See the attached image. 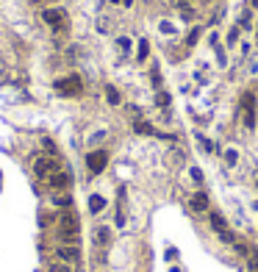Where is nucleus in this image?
Returning <instances> with one entry per match:
<instances>
[{"label": "nucleus", "instance_id": "nucleus-1", "mask_svg": "<svg viewBox=\"0 0 258 272\" xmlns=\"http://www.w3.org/2000/svg\"><path fill=\"white\" fill-rule=\"evenodd\" d=\"M78 230H81V222H78L75 214H72V211L61 214V220H58V236H61V242L75 244L78 242Z\"/></svg>", "mask_w": 258, "mask_h": 272}, {"label": "nucleus", "instance_id": "nucleus-2", "mask_svg": "<svg viewBox=\"0 0 258 272\" xmlns=\"http://www.w3.org/2000/svg\"><path fill=\"white\" fill-rule=\"evenodd\" d=\"M53 86H56V92L61 94V98H78V94L84 92V81H81V75H64Z\"/></svg>", "mask_w": 258, "mask_h": 272}, {"label": "nucleus", "instance_id": "nucleus-3", "mask_svg": "<svg viewBox=\"0 0 258 272\" xmlns=\"http://www.w3.org/2000/svg\"><path fill=\"white\" fill-rule=\"evenodd\" d=\"M58 169H61V164H58L56 156H39V159H33V175L42 178V181H47L53 172H58Z\"/></svg>", "mask_w": 258, "mask_h": 272}, {"label": "nucleus", "instance_id": "nucleus-4", "mask_svg": "<svg viewBox=\"0 0 258 272\" xmlns=\"http://www.w3.org/2000/svg\"><path fill=\"white\" fill-rule=\"evenodd\" d=\"M42 20H45V25H50L56 33H64L67 31V11L64 9H45L42 11Z\"/></svg>", "mask_w": 258, "mask_h": 272}, {"label": "nucleus", "instance_id": "nucleus-5", "mask_svg": "<svg viewBox=\"0 0 258 272\" xmlns=\"http://www.w3.org/2000/svg\"><path fill=\"white\" fill-rule=\"evenodd\" d=\"M47 186H50L53 192H67V189L72 186V172L61 167L58 172H53L50 178H47Z\"/></svg>", "mask_w": 258, "mask_h": 272}, {"label": "nucleus", "instance_id": "nucleus-6", "mask_svg": "<svg viewBox=\"0 0 258 272\" xmlns=\"http://www.w3.org/2000/svg\"><path fill=\"white\" fill-rule=\"evenodd\" d=\"M108 164V153L106 150H92L86 156V169H89V175H100Z\"/></svg>", "mask_w": 258, "mask_h": 272}, {"label": "nucleus", "instance_id": "nucleus-7", "mask_svg": "<svg viewBox=\"0 0 258 272\" xmlns=\"http://www.w3.org/2000/svg\"><path fill=\"white\" fill-rule=\"evenodd\" d=\"M56 258L64 264H78L81 261V250L78 244H61V247H56Z\"/></svg>", "mask_w": 258, "mask_h": 272}, {"label": "nucleus", "instance_id": "nucleus-8", "mask_svg": "<svg viewBox=\"0 0 258 272\" xmlns=\"http://www.w3.org/2000/svg\"><path fill=\"white\" fill-rule=\"evenodd\" d=\"M189 206H192L194 211H208V195L206 192H194L192 200H189Z\"/></svg>", "mask_w": 258, "mask_h": 272}, {"label": "nucleus", "instance_id": "nucleus-9", "mask_svg": "<svg viewBox=\"0 0 258 272\" xmlns=\"http://www.w3.org/2000/svg\"><path fill=\"white\" fill-rule=\"evenodd\" d=\"M208 222H211V228L216 230L220 236H225L228 234V222L222 220V214H216V211H211V217H208Z\"/></svg>", "mask_w": 258, "mask_h": 272}, {"label": "nucleus", "instance_id": "nucleus-10", "mask_svg": "<svg viewBox=\"0 0 258 272\" xmlns=\"http://www.w3.org/2000/svg\"><path fill=\"white\" fill-rule=\"evenodd\" d=\"M108 242H111V230H108V228H97V230H94V244H97V247H106Z\"/></svg>", "mask_w": 258, "mask_h": 272}, {"label": "nucleus", "instance_id": "nucleus-11", "mask_svg": "<svg viewBox=\"0 0 258 272\" xmlns=\"http://www.w3.org/2000/svg\"><path fill=\"white\" fill-rule=\"evenodd\" d=\"M103 208H106V197L92 195V197H89V211H92V214H100Z\"/></svg>", "mask_w": 258, "mask_h": 272}, {"label": "nucleus", "instance_id": "nucleus-12", "mask_svg": "<svg viewBox=\"0 0 258 272\" xmlns=\"http://www.w3.org/2000/svg\"><path fill=\"white\" fill-rule=\"evenodd\" d=\"M53 203L61 208H67V206H72V197H70V192H56L53 195Z\"/></svg>", "mask_w": 258, "mask_h": 272}, {"label": "nucleus", "instance_id": "nucleus-13", "mask_svg": "<svg viewBox=\"0 0 258 272\" xmlns=\"http://www.w3.org/2000/svg\"><path fill=\"white\" fill-rule=\"evenodd\" d=\"M50 272H78V269H75V264H64V261H56V264H50Z\"/></svg>", "mask_w": 258, "mask_h": 272}, {"label": "nucleus", "instance_id": "nucleus-14", "mask_svg": "<svg viewBox=\"0 0 258 272\" xmlns=\"http://www.w3.org/2000/svg\"><path fill=\"white\" fill-rule=\"evenodd\" d=\"M133 131H136V133H155L153 131V125H150V122H142V120H136V122H133Z\"/></svg>", "mask_w": 258, "mask_h": 272}, {"label": "nucleus", "instance_id": "nucleus-15", "mask_svg": "<svg viewBox=\"0 0 258 272\" xmlns=\"http://www.w3.org/2000/svg\"><path fill=\"white\" fill-rule=\"evenodd\" d=\"M106 100H108L111 106H120V92L114 89V86H106Z\"/></svg>", "mask_w": 258, "mask_h": 272}, {"label": "nucleus", "instance_id": "nucleus-16", "mask_svg": "<svg viewBox=\"0 0 258 272\" xmlns=\"http://www.w3.org/2000/svg\"><path fill=\"white\" fill-rule=\"evenodd\" d=\"M147 53H150V45H147V39H142L139 42V61H145Z\"/></svg>", "mask_w": 258, "mask_h": 272}, {"label": "nucleus", "instance_id": "nucleus-17", "mask_svg": "<svg viewBox=\"0 0 258 272\" xmlns=\"http://www.w3.org/2000/svg\"><path fill=\"white\" fill-rule=\"evenodd\" d=\"M155 103H158L161 108L169 106V94H167V92H158V94H155Z\"/></svg>", "mask_w": 258, "mask_h": 272}, {"label": "nucleus", "instance_id": "nucleus-18", "mask_svg": "<svg viewBox=\"0 0 258 272\" xmlns=\"http://www.w3.org/2000/svg\"><path fill=\"white\" fill-rule=\"evenodd\" d=\"M244 125L255 128V111H244Z\"/></svg>", "mask_w": 258, "mask_h": 272}, {"label": "nucleus", "instance_id": "nucleus-19", "mask_svg": "<svg viewBox=\"0 0 258 272\" xmlns=\"http://www.w3.org/2000/svg\"><path fill=\"white\" fill-rule=\"evenodd\" d=\"M225 161H228V164H236V161H239V153H236V150H225Z\"/></svg>", "mask_w": 258, "mask_h": 272}, {"label": "nucleus", "instance_id": "nucleus-20", "mask_svg": "<svg viewBox=\"0 0 258 272\" xmlns=\"http://www.w3.org/2000/svg\"><path fill=\"white\" fill-rule=\"evenodd\" d=\"M117 45H120V50H122V53H128V50H131V39H128V36H122Z\"/></svg>", "mask_w": 258, "mask_h": 272}, {"label": "nucleus", "instance_id": "nucleus-21", "mask_svg": "<svg viewBox=\"0 0 258 272\" xmlns=\"http://www.w3.org/2000/svg\"><path fill=\"white\" fill-rule=\"evenodd\" d=\"M236 39H239V28H230V33H228V42H230V45H233V42H236Z\"/></svg>", "mask_w": 258, "mask_h": 272}, {"label": "nucleus", "instance_id": "nucleus-22", "mask_svg": "<svg viewBox=\"0 0 258 272\" xmlns=\"http://www.w3.org/2000/svg\"><path fill=\"white\" fill-rule=\"evenodd\" d=\"M111 3H122V0H111Z\"/></svg>", "mask_w": 258, "mask_h": 272}, {"label": "nucleus", "instance_id": "nucleus-23", "mask_svg": "<svg viewBox=\"0 0 258 272\" xmlns=\"http://www.w3.org/2000/svg\"><path fill=\"white\" fill-rule=\"evenodd\" d=\"M253 6H258V0H253Z\"/></svg>", "mask_w": 258, "mask_h": 272}, {"label": "nucleus", "instance_id": "nucleus-24", "mask_svg": "<svg viewBox=\"0 0 258 272\" xmlns=\"http://www.w3.org/2000/svg\"><path fill=\"white\" fill-rule=\"evenodd\" d=\"M255 186H258V181H255Z\"/></svg>", "mask_w": 258, "mask_h": 272}]
</instances>
